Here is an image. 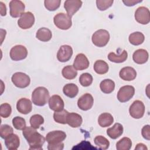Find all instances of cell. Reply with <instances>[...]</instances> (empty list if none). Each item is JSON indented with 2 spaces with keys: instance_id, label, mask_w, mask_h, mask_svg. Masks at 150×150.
Returning <instances> with one entry per match:
<instances>
[{
  "instance_id": "24",
  "label": "cell",
  "mask_w": 150,
  "mask_h": 150,
  "mask_svg": "<svg viewBox=\"0 0 150 150\" xmlns=\"http://www.w3.org/2000/svg\"><path fill=\"white\" fill-rule=\"evenodd\" d=\"M114 121L112 115L107 112H104L100 115L98 118V123L101 127L110 126Z\"/></svg>"
},
{
  "instance_id": "32",
  "label": "cell",
  "mask_w": 150,
  "mask_h": 150,
  "mask_svg": "<svg viewBox=\"0 0 150 150\" xmlns=\"http://www.w3.org/2000/svg\"><path fill=\"white\" fill-rule=\"evenodd\" d=\"M94 144L99 149L105 150L108 148L110 146L109 141L102 135L96 136L94 139Z\"/></svg>"
},
{
  "instance_id": "37",
  "label": "cell",
  "mask_w": 150,
  "mask_h": 150,
  "mask_svg": "<svg viewBox=\"0 0 150 150\" xmlns=\"http://www.w3.org/2000/svg\"><path fill=\"white\" fill-rule=\"evenodd\" d=\"M60 2V0H45L44 1L45 8L50 11H54L58 9Z\"/></svg>"
},
{
  "instance_id": "21",
  "label": "cell",
  "mask_w": 150,
  "mask_h": 150,
  "mask_svg": "<svg viewBox=\"0 0 150 150\" xmlns=\"http://www.w3.org/2000/svg\"><path fill=\"white\" fill-rule=\"evenodd\" d=\"M148 52L143 49H139L134 52L132 55L133 60L137 64H144L148 60Z\"/></svg>"
},
{
  "instance_id": "7",
  "label": "cell",
  "mask_w": 150,
  "mask_h": 150,
  "mask_svg": "<svg viewBox=\"0 0 150 150\" xmlns=\"http://www.w3.org/2000/svg\"><path fill=\"white\" fill-rule=\"evenodd\" d=\"M135 88L132 86H124L121 87L118 93L117 98L119 101L125 103L129 101L134 95Z\"/></svg>"
},
{
  "instance_id": "38",
  "label": "cell",
  "mask_w": 150,
  "mask_h": 150,
  "mask_svg": "<svg viewBox=\"0 0 150 150\" xmlns=\"http://www.w3.org/2000/svg\"><path fill=\"white\" fill-rule=\"evenodd\" d=\"M12 124L14 128L18 130H23L26 127L25 120L21 117H15L12 119Z\"/></svg>"
},
{
  "instance_id": "1",
  "label": "cell",
  "mask_w": 150,
  "mask_h": 150,
  "mask_svg": "<svg viewBox=\"0 0 150 150\" xmlns=\"http://www.w3.org/2000/svg\"><path fill=\"white\" fill-rule=\"evenodd\" d=\"M22 134L29 145V149L42 150L45 138L32 127H26Z\"/></svg>"
},
{
  "instance_id": "29",
  "label": "cell",
  "mask_w": 150,
  "mask_h": 150,
  "mask_svg": "<svg viewBox=\"0 0 150 150\" xmlns=\"http://www.w3.org/2000/svg\"><path fill=\"white\" fill-rule=\"evenodd\" d=\"M128 57V53L125 50H124L120 55L115 54L113 52H111L108 55V59L110 61L117 63H122L125 62Z\"/></svg>"
},
{
  "instance_id": "20",
  "label": "cell",
  "mask_w": 150,
  "mask_h": 150,
  "mask_svg": "<svg viewBox=\"0 0 150 150\" xmlns=\"http://www.w3.org/2000/svg\"><path fill=\"white\" fill-rule=\"evenodd\" d=\"M5 144L9 150L17 149L20 144L19 138L16 134H12L5 138Z\"/></svg>"
},
{
  "instance_id": "9",
  "label": "cell",
  "mask_w": 150,
  "mask_h": 150,
  "mask_svg": "<svg viewBox=\"0 0 150 150\" xmlns=\"http://www.w3.org/2000/svg\"><path fill=\"white\" fill-rule=\"evenodd\" d=\"M35 23V17L30 12H24L18 21V26L23 29L30 28Z\"/></svg>"
},
{
  "instance_id": "13",
  "label": "cell",
  "mask_w": 150,
  "mask_h": 150,
  "mask_svg": "<svg viewBox=\"0 0 150 150\" xmlns=\"http://www.w3.org/2000/svg\"><path fill=\"white\" fill-rule=\"evenodd\" d=\"M94 98L89 93H86L81 96L77 101L79 108L83 111L90 110L93 105Z\"/></svg>"
},
{
  "instance_id": "6",
  "label": "cell",
  "mask_w": 150,
  "mask_h": 150,
  "mask_svg": "<svg viewBox=\"0 0 150 150\" xmlns=\"http://www.w3.org/2000/svg\"><path fill=\"white\" fill-rule=\"evenodd\" d=\"M130 115L135 119H139L143 117L145 112V106L140 100H135L131 105L129 108Z\"/></svg>"
},
{
  "instance_id": "4",
  "label": "cell",
  "mask_w": 150,
  "mask_h": 150,
  "mask_svg": "<svg viewBox=\"0 0 150 150\" xmlns=\"http://www.w3.org/2000/svg\"><path fill=\"white\" fill-rule=\"evenodd\" d=\"M53 22L56 27L62 30L69 29L72 25L71 17L64 13L56 14L53 18Z\"/></svg>"
},
{
  "instance_id": "34",
  "label": "cell",
  "mask_w": 150,
  "mask_h": 150,
  "mask_svg": "<svg viewBox=\"0 0 150 150\" xmlns=\"http://www.w3.org/2000/svg\"><path fill=\"white\" fill-rule=\"evenodd\" d=\"M132 146V141L128 137H124L116 144L117 150H129Z\"/></svg>"
},
{
  "instance_id": "46",
  "label": "cell",
  "mask_w": 150,
  "mask_h": 150,
  "mask_svg": "<svg viewBox=\"0 0 150 150\" xmlns=\"http://www.w3.org/2000/svg\"><path fill=\"white\" fill-rule=\"evenodd\" d=\"M1 4V15L2 16H5L6 14V6L2 2H0Z\"/></svg>"
},
{
  "instance_id": "27",
  "label": "cell",
  "mask_w": 150,
  "mask_h": 150,
  "mask_svg": "<svg viewBox=\"0 0 150 150\" xmlns=\"http://www.w3.org/2000/svg\"><path fill=\"white\" fill-rule=\"evenodd\" d=\"M100 87L101 91L104 93L110 94L115 88V83L111 79H105L100 83Z\"/></svg>"
},
{
  "instance_id": "19",
  "label": "cell",
  "mask_w": 150,
  "mask_h": 150,
  "mask_svg": "<svg viewBox=\"0 0 150 150\" xmlns=\"http://www.w3.org/2000/svg\"><path fill=\"white\" fill-rule=\"evenodd\" d=\"M121 79L125 81H131L135 79L137 72L135 70L131 67H124L121 69L119 73Z\"/></svg>"
},
{
  "instance_id": "25",
  "label": "cell",
  "mask_w": 150,
  "mask_h": 150,
  "mask_svg": "<svg viewBox=\"0 0 150 150\" xmlns=\"http://www.w3.org/2000/svg\"><path fill=\"white\" fill-rule=\"evenodd\" d=\"M52 36V32L46 28H41L38 30L36 37L38 39L42 42L49 41Z\"/></svg>"
},
{
  "instance_id": "10",
  "label": "cell",
  "mask_w": 150,
  "mask_h": 150,
  "mask_svg": "<svg viewBox=\"0 0 150 150\" xmlns=\"http://www.w3.org/2000/svg\"><path fill=\"white\" fill-rule=\"evenodd\" d=\"M28 54L27 49L23 45H18L12 47L10 50V57L14 61L25 59Z\"/></svg>"
},
{
  "instance_id": "8",
  "label": "cell",
  "mask_w": 150,
  "mask_h": 150,
  "mask_svg": "<svg viewBox=\"0 0 150 150\" xmlns=\"http://www.w3.org/2000/svg\"><path fill=\"white\" fill-rule=\"evenodd\" d=\"M10 15L13 18H18L23 13L25 8V4L19 0H12L9 2Z\"/></svg>"
},
{
  "instance_id": "17",
  "label": "cell",
  "mask_w": 150,
  "mask_h": 150,
  "mask_svg": "<svg viewBox=\"0 0 150 150\" xmlns=\"http://www.w3.org/2000/svg\"><path fill=\"white\" fill-rule=\"evenodd\" d=\"M17 110L22 114H28L32 110V102L30 100L26 98L19 99L16 104Z\"/></svg>"
},
{
  "instance_id": "14",
  "label": "cell",
  "mask_w": 150,
  "mask_h": 150,
  "mask_svg": "<svg viewBox=\"0 0 150 150\" xmlns=\"http://www.w3.org/2000/svg\"><path fill=\"white\" fill-rule=\"evenodd\" d=\"M73 54V49L69 45H62L57 53V59L60 62L69 61Z\"/></svg>"
},
{
  "instance_id": "5",
  "label": "cell",
  "mask_w": 150,
  "mask_h": 150,
  "mask_svg": "<svg viewBox=\"0 0 150 150\" xmlns=\"http://www.w3.org/2000/svg\"><path fill=\"white\" fill-rule=\"evenodd\" d=\"M11 80L16 87L21 88L27 87L30 82L29 76L22 72L15 73L12 75Z\"/></svg>"
},
{
  "instance_id": "11",
  "label": "cell",
  "mask_w": 150,
  "mask_h": 150,
  "mask_svg": "<svg viewBox=\"0 0 150 150\" xmlns=\"http://www.w3.org/2000/svg\"><path fill=\"white\" fill-rule=\"evenodd\" d=\"M135 19L141 24H148L150 21V12L149 9L145 6L138 8L135 12Z\"/></svg>"
},
{
  "instance_id": "30",
  "label": "cell",
  "mask_w": 150,
  "mask_h": 150,
  "mask_svg": "<svg viewBox=\"0 0 150 150\" xmlns=\"http://www.w3.org/2000/svg\"><path fill=\"white\" fill-rule=\"evenodd\" d=\"M129 42L135 46H138L142 44L145 39L144 35L140 32H135L132 33L129 36Z\"/></svg>"
},
{
  "instance_id": "41",
  "label": "cell",
  "mask_w": 150,
  "mask_h": 150,
  "mask_svg": "<svg viewBox=\"0 0 150 150\" xmlns=\"http://www.w3.org/2000/svg\"><path fill=\"white\" fill-rule=\"evenodd\" d=\"M112 0H97L96 1V5L98 9L100 11H105L112 5Z\"/></svg>"
},
{
  "instance_id": "16",
  "label": "cell",
  "mask_w": 150,
  "mask_h": 150,
  "mask_svg": "<svg viewBox=\"0 0 150 150\" xmlns=\"http://www.w3.org/2000/svg\"><path fill=\"white\" fill-rule=\"evenodd\" d=\"M73 66L76 70H83L88 67L89 61L84 54L79 53L76 56Z\"/></svg>"
},
{
  "instance_id": "35",
  "label": "cell",
  "mask_w": 150,
  "mask_h": 150,
  "mask_svg": "<svg viewBox=\"0 0 150 150\" xmlns=\"http://www.w3.org/2000/svg\"><path fill=\"white\" fill-rule=\"evenodd\" d=\"M44 122L43 117L39 114L33 115L30 118V124L32 127L35 129H38L40 125Z\"/></svg>"
},
{
  "instance_id": "39",
  "label": "cell",
  "mask_w": 150,
  "mask_h": 150,
  "mask_svg": "<svg viewBox=\"0 0 150 150\" xmlns=\"http://www.w3.org/2000/svg\"><path fill=\"white\" fill-rule=\"evenodd\" d=\"M12 112L11 106L8 103H3L0 106V115L3 118H8Z\"/></svg>"
},
{
  "instance_id": "40",
  "label": "cell",
  "mask_w": 150,
  "mask_h": 150,
  "mask_svg": "<svg viewBox=\"0 0 150 150\" xmlns=\"http://www.w3.org/2000/svg\"><path fill=\"white\" fill-rule=\"evenodd\" d=\"M13 128L9 125L4 124L1 125L0 127V135L1 137L3 139H5L6 137L9 135L13 134Z\"/></svg>"
},
{
  "instance_id": "42",
  "label": "cell",
  "mask_w": 150,
  "mask_h": 150,
  "mask_svg": "<svg viewBox=\"0 0 150 150\" xmlns=\"http://www.w3.org/2000/svg\"><path fill=\"white\" fill-rule=\"evenodd\" d=\"M142 137L146 140L150 139V126L146 125L143 127L141 131Z\"/></svg>"
},
{
  "instance_id": "18",
  "label": "cell",
  "mask_w": 150,
  "mask_h": 150,
  "mask_svg": "<svg viewBox=\"0 0 150 150\" xmlns=\"http://www.w3.org/2000/svg\"><path fill=\"white\" fill-rule=\"evenodd\" d=\"M50 108L54 111H59L64 108V104L62 98L59 95H53L49 99Z\"/></svg>"
},
{
  "instance_id": "3",
  "label": "cell",
  "mask_w": 150,
  "mask_h": 150,
  "mask_svg": "<svg viewBox=\"0 0 150 150\" xmlns=\"http://www.w3.org/2000/svg\"><path fill=\"white\" fill-rule=\"evenodd\" d=\"M92 42L97 47H104L110 40V34L105 29H99L96 31L92 36Z\"/></svg>"
},
{
  "instance_id": "36",
  "label": "cell",
  "mask_w": 150,
  "mask_h": 150,
  "mask_svg": "<svg viewBox=\"0 0 150 150\" xmlns=\"http://www.w3.org/2000/svg\"><path fill=\"white\" fill-rule=\"evenodd\" d=\"M92 76L88 73H84L81 74L79 77V82L82 86L88 87L90 86L93 82Z\"/></svg>"
},
{
  "instance_id": "43",
  "label": "cell",
  "mask_w": 150,
  "mask_h": 150,
  "mask_svg": "<svg viewBox=\"0 0 150 150\" xmlns=\"http://www.w3.org/2000/svg\"><path fill=\"white\" fill-rule=\"evenodd\" d=\"M64 148V144L62 142L58 144H48L47 149L49 150H62Z\"/></svg>"
},
{
  "instance_id": "22",
  "label": "cell",
  "mask_w": 150,
  "mask_h": 150,
  "mask_svg": "<svg viewBox=\"0 0 150 150\" xmlns=\"http://www.w3.org/2000/svg\"><path fill=\"white\" fill-rule=\"evenodd\" d=\"M83 122L81 116L75 112L68 114L67 117V124L72 128L79 127Z\"/></svg>"
},
{
  "instance_id": "31",
  "label": "cell",
  "mask_w": 150,
  "mask_h": 150,
  "mask_svg": "<svg viewBox=\"0 0 150 150\" xmlns=\"http://www.w3.org/2000/svg\"><path fill=\"white\" fill-rule=\"evenodd\" d=\"M62 76L66 79H74L77 75V70L74 68L73 66H66L62 69Z\"/></svg>"
},
{
  "instance_id": "23",
  "label": "cell",
  "mask_w": 150,
  "mask_h": 150,
  "mask_svg": "<svg viewBox=\"0 0 150 150\" xmlns=\"http://www.w3.org/2000/svg\"><path fill=\"white\" fill-rule=\"evenodd\" d=\"M123 127L120 123H115L112 127L107 129V134L112 139H117L123 133Z\"/></svg>"
},
{
  "instance_id": "12",
  "label": "cell",
  "mask_w": 150,
  "mask_h": 150,
  "mask_svg": "<svg viewBox=\"0 0 150 150\" xmlns=\"http://www.w3.org/2000/svg\"><path fill=\"white\" fill-rule=\"evenodd\" d=\"M66 138V134L62 131H53L46 134V140L48 144H54L63 142Z\"/></svg>"
},
{
  "instance_id": "15",
  "label": "cell",
  "mask_w": 150,
  "mask_h": 150,
  "mask_svg": "<svg viewBox=\"0 0 150 150\" xmlns=\"http://www.w3.org/2000/svg\"><path fill=\"white\" fill-rule=\"evenodd\" d=\"M82 1L80 0H67L64 3V8L67 14L71 17L81 6Z\"/></svg>"
},
{
  "instance_id": "2",
  "label": "cell",
  "mask_w": 150,
  "mask_h": 150,
  "mask_svg": "<svg viewBox=\"0 0 150 150\" xmlns=\"http://www.w3.org/2000/svg\"><path fill=\"white\" fill-rule=\"evenodd\" d=\"M49 99V93L47 89L44 87L36 88L32 94V101L38 106H43Z\"/></svg>"
},
{
  "instance_id": "45",
  "label": "cell",
  "mask_w": 150,
  "mask_h": 150,
  "mask_svg": "<svg viewBox=\"0 0 150 150\" xmlns=\"http://www.w3.org/2000/svg\"><path fill=\"white\" fill-rule=\"evenodd\" d=\"M135 150H140V149L141 150V149H142V150H145V149L147 150L148 148L146 147V146L145 144H144L142 143H139V144H138L136 145V146L135 148Z\"/></svg>"
},
{
  "instance_id": "26",
  "label": "cell",
  "mask_w": 150,
  "mask_h": 150,
  "mask_svg": "<svg viewBox=\"0 0 150 150\" xmlns=\"http://www.w3.org/2000/svg\"><path fill=\"white\" fill-rule=\"evenodd\" d=\"M63 91L68 97L74 98L79 93V88L74 83H69L63 87Z\"/></svg>"
},
{
  "instance_id": "28",
  "label": "cell",
  "mask_w": 150,
  "mask_h": 150,
  "mask_svg": "<svg viewBox=\"0 0 150 150\" xmlns=\"http://www.w3.org/2000/svg\"><path fill=\"white\" fill-rule=\"evenodd\" d=\"M108 65L104 60H98L94 64V70L98 74H104L108 71Z\"/></svg>"
},
{
  "instance_id": "44",
  "label": "cell",
  "mask_w": 150,
  "mask_h": 150,
  "mask_svg": "<svg viewBox=\"0 0 150 150\" xmlns=\"http://www.w3.org/2000/svg\"><path fill=\"white\" fill-rule=\"evenodd\" d=\"M123 3L128 6H131L135 5L136 4L142 2L141 0H127V1H122Z\"/></svg>"
},
{
  "instance_id": "33",
  "label": "cell",
  "mask_w": 150,
  "mask_h": 150,
  "mask_svg": "<svg viewBox=\"0 0 150 150\" xmlns=\"http://www.w3.org/2000/svg\"><path fill=\"white\" fill-rule=\"evenodd\" d=\"M69 112L66 110H62L59 111H55L53 114L54 120L59 124H67V117Z\"/></svg>"
}]
</instances>
